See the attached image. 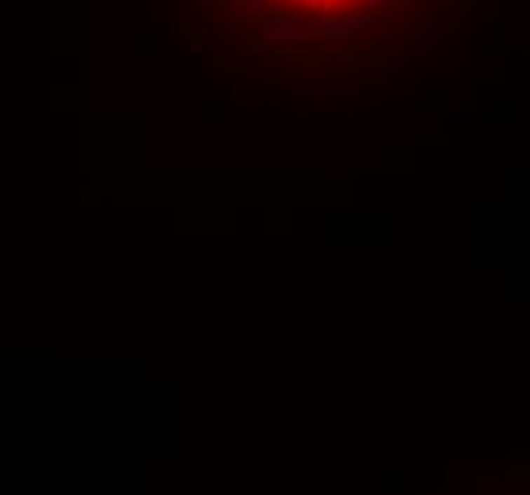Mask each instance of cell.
Here are the masks:
<instances>
[{"label":"cell","instance_id":"obj_1","mask_svg":"<svg viewBox=\"0 0 530 495\" xmlns=\"http://www.w3.org/2000/svg\"><path fill=\"white\" fill-rule=\"evenodd\" d=\"M355 4H370V0H355Z\"/></svg>","mask_w":530,"mask_h":495}]
</instances>
